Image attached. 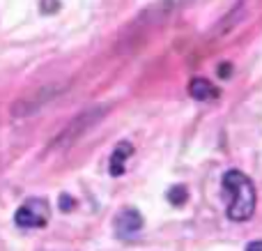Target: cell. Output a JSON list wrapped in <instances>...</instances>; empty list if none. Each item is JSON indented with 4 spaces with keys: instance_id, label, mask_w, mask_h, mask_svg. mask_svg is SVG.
<instances>
[{
    "instance_id": "obj_1",
    "label": "cell",
    "mask_w": 262,
    "mask_h": 251,
    "mask_svg": "<svg viewBox=\"0 0 262 251\" xmlns=\"http://www.w3.org/2000/svg\"><path fill=\"white\" fill-rule=\"evenodd\" d=\"M221 187L228 198V210H226L228 219H232V221L251 219L255 212V201H258L253 180H251L249 175H244L242 171L230 169L223 173Z\"/></svg>"
},
{
    "instance_id": "obj_7",
    "label": "cell",
    "mask_w": 262,
    "mask_h": 251,
    "mask_svg": "<svg viewBox=\"0 0 262 251\" xmlns=\"http://www.w3.org/2000/svg\"><path fill=\"white\" fill-rule=\"evenodd\" d=\"M189 92L193 99H200V101H209L214 97H219V88L214 83H209L207 78H193L189 83Z\"/></svg>"
},
{
    "instance_id": "obj_9",
    "label": "cell",
    "mask_w": 262,
    "mask_h": 251,
    "mask_svg": "<svg viewBox=\"0 0 262 251\" xmlns=\"http://www.w3.org/2000/svg\"><path fill=\"white\" fill-rule=\"evenodd\" d=\"M246 251H262V240H255V242H251Z\"/></svg>"
},
{
    "instance_id": "obj_3",
    "label": "cell",
    "mask_w": 262,
    "mask_h": 251,
    "mask_svg": "<svg viewBox=\"0 0 262 251\" xmlns=\"http://www.w3.org/2000/svg\"><path fill=\"white\" fill-rule=\"evenodd\" d=\"M51 217V205L44 198H28L14 215V221L21 228H41L49 224Z\"/></svg>"
},
{
    "instance_id": "obj_2",
    "label": "cell",
    "mask_w": 262,
    "mask_h": 251,
    "mask_svg": "<svg viewBox=\"0 0 262 251\" xmlns=\"http://www.w3.org/2000/svg\"><path fill=\"white\" fill-rule=\"evenodd\" d=\"M104 111H106L104 106H99V109H90V111H85V113L76 115V118H74L72 122L58 134V138L51 143V148H53V150H64V148H69L72 143H76L78 138L92 127V124L99 122L101 115H104Z\"/></svg>"
},
{
    "instance_id": "obj_4",
    "label": "cell",
    "mask_w": 262,
    "mask_h": 251,
    "mask_svg": "<svg viewBox=\"0 0 262 251\" xmlns=\"http://www.w3.org/2000/svg\"><path fill=\"white\" fill-rule=\"evenodd\" d=\"M140 228H143V217L134 207H124L115 217V233H118V238H124V240L134 238L136 233H140Z\"/></svg>"
},
{
    "instance_id": "obj_5",
    "label": "cell",
    "mask_w": 262,
    "mask_h": 251,
    "mask_svg": "<svg viewBox=\"0 0 262 251\" xmlns=\"http://www.w3.org/2000/svg\"><path fill=\"white\" fill-rule=\"evenodd\" d=\"M53 97H55V88H46V90L37 92L35 97H23L12 106V115L14 118H26V115H30L32 111H37L41 104H46Z\"/></svg>"
},
{
    "instance_id": "obj_8",
    "label": "cell",
    "mask_w": 262,
    "mask_h": 251,
    "mask_svg": "<svg viewBox=\"0 0 262 251\" xmlns=\"http://www.w3.org/2000/svg\"><path fill=\"white\" fill-rule=\"evenodd\" d=\"M168 201L170 203H175V205H184V201H186V189L182 187H172L170 192H168Z\"/></svg>"
},
{
    "instance_id": "obj_6",
    "label": "cell",
    "mask_w": 262,
    "mask_h": 251,
    "mask_svg": "<svg viewBox=\"0 0 262 251\" xmlns=\"http://www.w3.org/2000/svg\"><path fill=\"white\" fill-rule=\"evenodd\" d=\"M134 155V145L127 141H122V143H118L115 145V150H113V155H111V161H108V171H111V175H122L124 173V166H127V161H129V157Z\"/></svg>"
}]
</instances>
